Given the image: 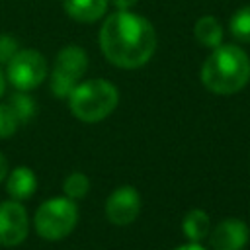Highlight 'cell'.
I'll use <instances>...</instances> for the list:
<instances>
[{
    "instance_id": "9",
    "label": "cell",
    "mask_w": 250,
    "mask_h": 250,
    "mask_svg": "<svg viewBox=\"0 0 250 250\" xmlns=\"http://www.w3.org/2000/svg\"><path fill=\"white\" fill-rule=\"evenodd\" d=\"M248 225L234 217L223 219L213 227V230H209V242L213 250H242L248 244Z\"/></svg>"
},
{
    "instance_id": "1",
    "label": "cell",
    "mask_w": 250,
    "mask_h": 250,
    "mask_svg": "<svg viewBox=\"0 0 250 250\" xmlns=\"http://www.w3.org/2000/svg\"><path fill=\"white\" fill-rule=\"evenodd\" d=\"M100 49L104 57L119 68H139L150 61L156 49L152 23L135 12L117 10L100 27Z\"/></svg>"
},
{
    "instance_id": "21",
    "label": "cell",
    "mask_w": 250,
    "mask_h": 250,
    "mask_svg": "<svg viewBox=\"0 0 250 250\" xmlns=\"http://www.w3.org/2000/svg\"><path fill=\"white\" fill-rule=\"evenodd\" d=\"M174 250H207V248L201 246L199 242H188V244H182V246H178Z\"/></svg>"
},
{
    "instance_id": "3",
    "label": "cell",
    "mask_w": 250,
    "mask_h": 250,
    "mask_svg": "<svg viewBox=\"0 0 250 250\" xmlns=\"http://www.w3.org/2000/svg\"><path fill=\"white\" fill-rule=\"evenodd\" d=\"M119 104L117 88L105 78L80 80L68 96V107L78 121L98 123L104 121Z\"/></svg>"
},
{
    "instance_id": "17",
    "label": "cell",
    "mask_w": 250,
    "mask_h": 250,
    "mask_svg": "<svg viewBox=\"0 0 250 250\" xmlns=\"http://www.w3.org/2000/svg\"><path fill=\"white\" fill-rule=\"evenodd\" d=\"M20 125H21V123H20L18 117L14 115L12 107H10L8 104H2V102H0V139H10V137L18 131Z\"/></svg>"
},
{
    "instance_id": "20",
    "label": "cell",
    "mask_w": 250,
    "mask_h": 250,
    "mask_svg": "<svg viewBox=\"0 0 250 250\" xmlns=\"http://www.w3.org/2000/svg\"><path fill=\"white\" fill-rule=\"evenodd\" d=\"M6 176H8V160H6V156L0 152V182L6 180Z\"/></svg>"
},
{
    "instance_id": "18",
    "label": "cell",
    "mask_w": 250,
    "mask_h": 250,
    "mask_svg": "<svg viewBox=\"0 0 250 250\" xmlns=\"http://www.w3.org/2000/svg\"><path fill=\"white\" fill-rule=\"evenodd\" d=\"M20 51V43L14 35L2 33L0 35V64H8V61Z\"/></svg>"
},
{
    "instance_id": "10",
    "label": "cell",
    "mask_w": 250,
    "mask_h": 250,
    "mask_svg": "<svg viewBox=\"0 0 250 250\" xmlns=\"http://www.w3.org/2000/svg\"><path fill=\"white\" fill-rule=\"evenodd\" d=\"M37 189V176L27 166H18L6 176V191L12 199L23 201L29 199Z\"/></svg>"
},
{
    "instance_id": "14",
    "label": "cell",
    "mask_w": 250,
    "mask_h": 250,
    "mask_svg": "<svg viewBox=\"0 0 250 250\" xmlns=\"http://www.w3.org/2000/svg\"><path fill=\"white\" fill-rule=\"evenodd\" d=\"M230 35L240 43H250V4L238 8L229 21Z\"/></svg>"
},
{
    "instance_id": "15",
    "label": "cell",
    "mask_w": 250,
    "mask_h": 250,
    "mask_svg": "<svg viewBox=\"0 0 250 250\" xmlns=\"http://www.w3.org/2000/svg\"><path fill=\"white\" fill-rule=\"evenodd\" d=\"M8 105L12 107V111H14V115L18 117L20 123H27V121L33 117V113H35V102H33V98H31L27 92L16 90V92L10 96Z\"/></svg>"
},
{
    "instance_id": "8",
    "label": "cell",
    "mask_w": 250,
    "mask_h": 250,
    "mask_svg": "<svg viewBox=\"0 0 250 250\" xmlns=\"http://www.w3.org/2000/svg\"><path fill=\"white\" fill-rule=\"evenodd\" d=\"M141 213V195L133 186L115 188L105 199V217L117 227L131 225Z\"/></svg>"
},
{
    "instance_id": "7",
    "label": "cell",
    "mask_w": 250,
    "mask_h": 250,
    "mask_svg": "<svg viewBox=\"0 0 250 250\" xmlns=\"http://www.w3.org/2000/svg\"><path fill=\"white\" fill-rule=\"evenodd\" d=\"M29 232L27 211L21 201L6 199L0 203V246H20Z\"/></svg>"
},
{
    "instance_id": "4",
    "label": "cell",
    "mask_w": 250,
    "mask_h": 250,
    "mask_svg": "<svg viewBox=\"0 0 250 250\" xmlns=\"http://www.w3.org/2000/svg\"><path fill=\"white\" fill-rule=\"evenodd\" d=\"M78 223V207L66 195L43 201L33 215V229L45 240L66 238Z\"/></svg>"
},
{
    "instance_id": "2",
    "label": "cell",
    "mask_w": 250,
    "mask_h": 250,
    "mask_svg": "<svg viewBox=\"0 0 250 250\" xmlns=\"http://www.w3.org/2000/svg\"><path fill=\"white\" fill-rule=\"evenodd\" d=\"M250 80V59L238 45L221 43L201 66L203 86L219 96L240 92Z\"/></svg>"
},
{
    "instance_id": "13",
    "label": "cell",
    "mask_w": 250,
    "mask_h": 250,
    "mask_svg": "<svg viewBox=\"0 0 250 250\" xmlns=\"http://www.w3.org/2000/svg\"><path fill=\"white\" fill-rule=\"evenodd\" d=\"M223 33H225V29L215 16H201L193 25L195 39L203 47H209V49H215L223 43Z\"/></svg>"
},
{
    "instance_id": "6",
    "label": "cell",
    "mask_w": 250,
    "mask_h": 250,
    "mask_svg": "<svg viewBox=\"0 0 250 250\" xmlns=\"http://www.w3.org/2000/svg\"><path fill=\"white\" fill-rule=\"evenodd\" d=\"M47 61L35 49H20L6 64V80L20 92L35 90L47 78Z\"/></svg>"
},
{
    "instance_id": "5",
    "label": "cell",
    "mask_w": 250,
    "mask_h": 250,
    "mask_svg": "<svg viewBox=\"0 0 250 250\" xmlns=\"http://www.w3.org/2000/svg\"><path fill=\"white\" fill-rule=\"evenodd\" d=\"M88 68V55L78 45L62 47L53 62V70L49 76L51 92L57 98H68L74 86L82 80Z\"/></svg>"
},
{
    "instance_id": "11",
    "label": "cell",
    "mask_w": 250,
    "mask_h": 250,
    "mask_svg": "<svg viewBox=\"0 0 250 250\" xmlns=\"http://www.w3.org/2000/svg\"><path fill=\"white\" fill-rule=\"evenodd\" d=\"M109 0H62L64 14L78 23L98 21L107 12Z\"/></svg>"
},
{
    "instance_id": "12",
    "label": "cell",
    "mask_w": 250,
    "mask_h": 250,
    "mask_svg": "<svg viewBox=\"0 0 250 250\" xmlns=\"http://www.w3.org/2000/svg\"><path fill=\"white\" fill-rule=\"evenodd\" d=\"M209 230H211V219L203 209H189L184 215L182 232L189 242H201L205 236H209Z\"/></svg>"
},
{
    "instance_id": "19",
    "label": "cell",
    "mask_w": 250,
    "mask_h": 250,
    "mask_svg": "<svg viewBox=\"0 0 250 250\" xmlns=\"http://www.w3.org/2000/svg\"><path fill=\"white\" fill-rule=\"evenodd\" d=\"M117 10H129V8H133L139 0H109Z\"/></svg>"
},
{
    "instance_id": "16",
    "label": "cell",
    "mask_w": 250,
    "mask_h": 250,
    "mask_svg": "<svg viewBox=\"0 0 250 250\" xmlns=\"http://www.w3.org/2000/svg\"><path fill=\"white\" fill-rule=\"evenodd\" d=\"M88 189H90V180H88V176L82 174V172H72V174H68V176L64 178V182H62V193H64L68 199H72V201L86 197Z\"/></svg>"
},
{
    "instance_id": "22",
    "label": "cell",
    "mask_w": 250,
    "mask_h": 250,
    "mask_svg": "<svg viewBox=\"0 0 250 250\" xmlns=\"http://www.w3.org/2000/svg\"><path fill=\"white\" fill-rule=\"evenodd\" d=\"M4 92H6V74H4V70L0 68V98L4 96Z\"/></svg>"
}]
</instances>
